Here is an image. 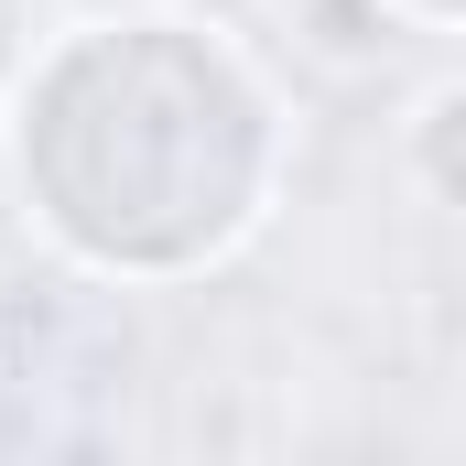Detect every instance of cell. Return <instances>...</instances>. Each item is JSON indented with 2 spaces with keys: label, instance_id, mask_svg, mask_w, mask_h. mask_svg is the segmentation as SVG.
<instances>
[{
  "label": "cell",
  "instance_id": "cell-2",
  "mask_svg": "<svg viewBox=\"0 0 466 466\" xmlns=\"http://www.w3.org/2000/svg\"><path fill=\"white\" fill-rule=\"evenodd\" d=\"M412 11H423V22H456V0H412Z\"/></svg>",
  "mask_w": 466,
  "mask_h": 466
},
{
  "label": "cell",
  "instance_id": "cell-1",
  "mask_svg": "<svg viewBox=\"0 0 466 466\" xmlns=\"http://www.w3.org/2000/svg\"><path fill=\"white\" fill-rule=\"evenodd\" d=\"M282 163L260 76L196 22H87L11 98V174L33 218L98 271L218 260Z\"/></svg>",
  "mask_w": 466,
  "mask_h": 466
}]
</instances>
